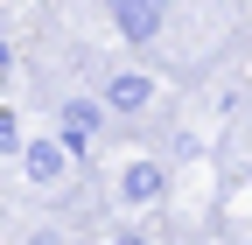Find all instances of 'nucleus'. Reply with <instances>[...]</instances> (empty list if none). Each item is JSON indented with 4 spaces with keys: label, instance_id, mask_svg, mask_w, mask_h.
<instances>
[{
    "label": "nucleus",
    "instance_id": "nucleus-6",
    "mask_svg": "<svg viewBox=\"0 0 252 245\" xmlns=\"http://www.w3.org/2000/svg\"><path fill=\"white\" fill-rule=\"evenodd\" d=\"M21 147V126H14V112H0V154H14Z\"/></svg>",
    "mask_w": 252,
    "mask_h": 245
},
{
    "label": "nucleus",
    "instance_id": "nucleus-5",
    "mask_svg": "<svg viewBox=\"0 0 252 245\" xmlns=\"http://www.w3.org/2000/svg\"><path fill=\"white\" fill-rule=\"evenodd\" d=\"M147 91H154V84H147L140 70H119L105 98H112V112H140V105H147Z\"/></svg>",
    "mask_w": 252,
    "mask_h": 245
},
{
    "label": "nucleus",
    "instance_id": "nucleus-7",
    "mask_svg": "<svg viewBox=\"0 0 252 245\" xmlns=\"http://www.w3.org/2000/svg\"><path fill=\"white\" fill-rule=\"evenodd\" d=\"M112 245H147V231H119V238H112Z\"/></svg>",
    "mask_w": 252,
    "mask_h": 245
},
{
    "label": "nucleus",
    "instance_id": "nucleus-4",
    "mask_svg": "<svg viewBox=\"0 0 252 245\" xmlns=\"http://www.w3.org/2000/svg\"><path fill=\"white\" fill-rule=\"evenodd\" d=\"M161 189H168V175L154 168V161H133V168H126V182H119V196H126V203H154Z\"/></svg>",
    "mask_w": 252,
    "mask_h": 245
},
{
    "label": "nucleus",
    "instance_id": "nucleus-2",
    "mask_svg": "<svg viewBox=\"0 0 252 245\" xmlns=\"http://www.w3.org/2000/svg\"><path fill=\"white\" fill-rule=\"evenodd\" d=\"M98 105H91V98H70V105H63V147H70V154H84V147H91V133H98Z\"/></svg>",
    "mask_w": 252,
    "mask_h": 245
},
{
    "label": "nucleus",
    "instance_id": "nucleus-8",
    "mask_svg": "<svg viewBox=\"0 0 252 245\" xmlns=\"http://www.w3.org/2000/svg\"><path fill=\"white\" fill-rule=\"evenodd\" d=\"M28 245H63V238H56V231H35V238H28Z\"/></svg>",
    "mask_w": 252,
    "mask_h": 245
},
{
    "label": "nucleus",
    "instance_id": "nucleus-3",
    "mask_svg": "<svg viewBox=\"0 0 252 245\" xmlns=\"http://www.w3.org/2000/svg\"><path fill=\"white\" fill-rule=\"evenodd\" d=\"M63 154H70L63 140H28V147H21V161H28L35 182H63Z\"/></svg>",
    "mask_w": 252,
    "mask_h": 245
},
{
    "label": "nucleus",
    "instance_id": "nucleus-1",
    "mask_svg": "<svg viewBox=\"0 0 252 245\" xmlns=\"http://www.w3.org/2000/svg\"><path fill=\"white\" fill-rule=\"evenodd\" d=\"M112 21H119L126 42H154L168 21V0H112Z\"/></svg>",
    "mask_w": 252,
    "mask_h": 245
}]
</instances>
